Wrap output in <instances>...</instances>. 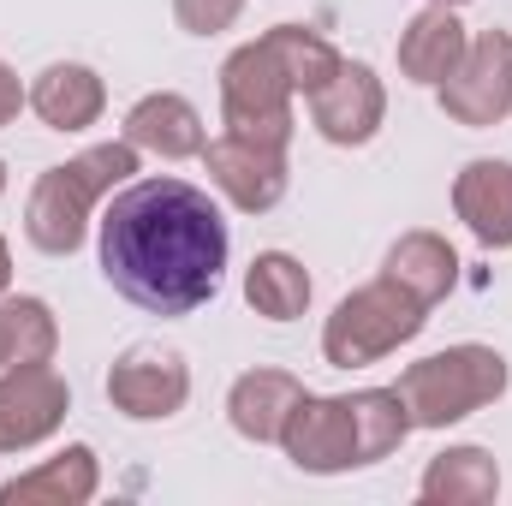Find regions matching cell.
Masks as SVG:
<instances>
[{"label":"cell","mask_w":512,"mask_h":506,"mask_svg":"<svg viewBox=\"0 0 512 506\" xmlns=\"http://www.w3.org/2000/svg\"><path fill=\"white\" fill-rule=\"evenodd\" d=\"M435 90H441V114L453 126H501L512 114V30H477L465 60L453 66V78Z\"/></svg>","instance_id":"cell-6"},{"label":"cell","mask_w":512,"mask_h":506,"mask_svg":"<svg viewBox=\"0 0 512 506\" xmlns=\"http://www.w3.org/2000/svg\"><path fill=\"white\" fill-rule=\"evenodd\" d=\"M96 251L108 286L149 316H191L215 298L227 268V221L209 191L185 179H137L102 221Z\"/></svg>","instance_id":"cell-1"},{"label":"cell","mask_w":512,"mask_h":506,"mask_svg":"<svg viewBox=\"0 0 512 506\" xmlns=\"http://www.w3.org/2000/svg\"><path fill=\"white\" fill-rule=\"evenodd\" d=\"M429 6H465V0H429Z\"/></svg>","instance_id":"cell-27"},{"label":"cell","mask_w":512,"mask_h":506,"mask_svg":"<svg viewBox=\"0 0 512 506\" xmlns=\"http://www.w3.org/2000/svg\"><path fill=\"white\" fill-rule=\"evenodd\" d=\"M221 126L245 143H262V149L292 143V126H298L292 120V84L274 66V54L262 48V36L233 48L221 66Z\"/></svg>","instance_id":"cell-5"},{"label":"cell","mask_w":512,"mask_h":506,"mask_svg":"<svg viewBox=\"0 0 512 506\" xmlns=\"http://www.w3.org/2000/svg\"><path fill=\"white\" fill-rule=\"evenodd\" d=\"M387 120V90L376 78V66L364 60H340V72L310 96V126L340 149H364Z\"/></svg>","instance_id":"cell-10"},{"label":"cell","mask_w":512,"mask_h":506,"mask_svg":"<svg viewBox=\"0 0 512 506\" xmlns=\"http://www.w3.org/2000/svg\"><path fill=\"white\" fill-rule=\"evenodd\" d=\"M24 102H30V90H24V84H18V72H12V66L0 60V126H12Z\"/></svg>","instance_id":"cell-25"},{"label":"cell","mask_w":512,"mask_h":506,"mask_svg":"<svg viewBox=\"0 0 512 506\" xmlns=\"http://www.w3.org/2000/svg\"><path fill=\"white\" fill-rule=\"evenodd\" d=\"M280 447L298 471L310 477H340L364 465V441H358V411L352 393H304L280 429Z\"/></svg>","instance_id":"cell-7"},{"label":"cell","mask_w":512,"mask_h":506,"mask_svg":"<svg viewBox=\"0 0 512 506\" xmlns=\"http://www.w3.org/2000/svg\"><path fill=\"white\" fill-rule=\"evenodd\" d=\"M298 399H304V381L298 376H286V370H245L233 381V393H227V417H233V429L245 441L262 447V441H280V429H286Z\"/></svg>","instance_id":"cell-18"},{"label":"cell","mask_w":512,"mask_h":506,"mask_svg":"<svg viewBox=\"0 0 512 506\" xmlns=\"http://www.w3.org/2000/svg\"><path fill=\"white\" fill-rule=\"evenodd\" d=\"M262 48L274 54V66L286 72V84H292V96H316L334 72H340V54H334V42H322L316 30H304V24H274L268 36H262Z\"/></svg>","instance_id":"cell-21"},{"label":"cell","mask_w":512,"mask_h":506,"mask_svg":"<svg viewBox=\"0 0 512 506\" xmlns=\"http://www.w3.org/2000/svg\"><path fill=\"white\" fill-rule=\"evenodd\" d=\"M0 191H6V167H0Z\"/></svg>","instance_id":"cell-29"},{"label":"cell","mask_w":512,"mask_h":506,"mask_svg":"<svg viewBox=\"0 0 512 506\" xmlns=\"http://www.w3.org/2000/svg\"><path fill=\"white\" fill-rule=\"evenodd\" d=\"M352 411H358L364 465H382L387 453L405 447V435H411V411H405L399 387H364V393H352Z\"/></svg>","instance_id":"cell-23"},{"label":"cell","mask_w":512,"mask_h":506,"mask_svg":"<svg viewBox=\"0 0 512 506\" xmlns=\"http://www.w3.org/2000/svg\"><path fill=\"white\" fill-rule=\"evenodd\" d=\"M126 143L137 155H161V161H191V155H203V114L185 102V96H173V90H155V96H143L137 108L126 114Z\"/></svg>","instance_id":"cell-14"},{"label":"cell","mask_w":512,"mask_h":506,"mask_svg":"<svg viewBox=\"0 0 512 506\" xmlns=\"http://www.w3.org/2000/svg\"><path fill=\"white\" fill-rule=\"evenodd\" d=\"M245 304L268 322H298L310 310V268L286 251H262L245 268Z\"/></svg>","instance_id":"cell-20"},{"label":"cell","mask_w":512,"mask_h":506,"mask_svg":"<svg viewBox=\"0 0 512 506\" xmlns=\"http://www.w3.org/2000/svg\"><path fill=\"white\" fill-rule=\"evenodd\" d=\"M203 167H209L215 191L233 209H245V215H268L286 197V179H292L286 173V149H262V143L233 137V131H221V137L203 143Z\"/></svg>","instance_id":"cell-11"},{"label":"cell","mask_w":512,"mask_h":506,"mask_svg":"<svg viewBox=\"0 0 512 506\" xmlns=\"http://www.w3.org/2000/svg\"><path fill=\"white\" fill-rule=\"evenodd\" d=\"M96 489H102V465H96V453L78 441V447H66V453H54V459H42L36 471H24V477H12V483H0V506H84L96 501Z\"/></svg>","instance_id":"cell-16"},{"label":"cell","mask_w":512,"mask_h":506,"mask_svg":"<svg viewBox=\"0 0 512 506\" xmlns=\"http://www.w3.org/2000/svg\"><path fill=\"white\" fill-rule=\"evenodd\" d=\"M453 215L471 227L477 245L512 251V161H465L453 179Z\"/></svg>","instance_id":"cell-12"},{"label":"cell","mask_w":512,"mask_h":506,"mask_svg":"<svg viewBox=\"0 0 512 506\" xmlns=\"http://www.w3.org/2000/svg\"><path fill=\"white\" fill-rule=\"evenodd\" d=\"M382 274L393 286H405L417 304H441V298L459 286V251H453L441 233L417 227V233H399V239H393Z\"/></svg>","instance_id":"cell-17"},{"label":"cell","mask_w":512,"mask_h":506,"mask_svg":"<svg viewBox=\"0 0 512 506\" xmlns=\"http://www.w3.org/2000/svg\"><path fill=\"white\" fill-rule=\"evenodd\" d=\"M429 322V304H417L405 286L393 280H370L358 292H346L322 328V358L334 370H364V364H382L387 352H399L405 340H417Z\"/></svg>","instance_id":"cell-4"},{"label":"cell","mask_w":512,"mask_h":506,"mask_svg":"<svg viewBox=\"0 0 512 506\" xmlns=\"http://www.w3.org/2000/svg\"><path fill=\"white\" fill-rule=\"evenodd\" d=\"M102 108H108V84L78 60H54L30 84V114L48 131H90L102 120Z\"/></svg>","instance_id":"cell-13"},{"label":"cell","mask_w":512,"mask_h":506,"mask_svg":"<svg viewBox=\"0 0 512 506\" xmlns=\"http://www.w3.org/2000/svg\"><path fill=\"white\" fill-rule=\"evenodd\" d=\"M0 370H6V340H0Z\"/></svg>","instance_id":"cell-28"},{"label":"cell","mask_w":512,"mask_h":506,"mask_svg":"<svg viewBox=\"0 0 512 506\" xmlns=\"http://www.w3.org/2000/svg\"><path fill=\"white\" fill-rule=\"evenodd\" d=\"M417 495L429 506H489L501 495V465L489 447H447L429 459Z\"/></svg>","instance_id":"cell-19"},{"label":"cell","mask_w":512,"mask_h":506,"mask_svg":"<svg viewBox=\"0 0 512 506\" xmlns=\"http://www.w3.org/2000/svg\"><path fill=\"white\" fill-rule=\"evenodd\" d=\"M0 340H6V364H48L60 352V322L42 298H6Z\"/></svg>","instance_id":"cell-22"},{"label":"cell","mask_w":512,"mask_h":506,"mask_svg":"<svg viewBox=\"0 0 512 506\" xmlns=\"http://www.w3.org/2000/svg\"><path fill=\"white\" fill-rule=\"evenodd\" d=\"M507 358L495 346H447L435 358H417L405 376H399V399L411 411V429H447V423H465L471 411L495 405L507 393Z\"/></svg>","instance_id":"cell-3"},{"label":"cell","mask_w":512,"mask_h":506,"mask_svg":"<svg viewBox=\"0 0 512 506\" xmlns=\"http://www.w3.org/2000/svg\"><path fill=\"white\" fill-rule=\"evenodd\" d=\"M108 399L114 411L131 423H161V417H179L185 399H191V370L179 352H161V346H131L126 358L108 370Z\"/></svg>","instance_id":"cell-9"},{"label":"cell","mask_w":512,"mask_h":506,"mask_svg":"<svg viewBox=\"0 0 512 506\" xmlns=\"http://www.w3.org/2000/svg\"><path fill=\"white\" fill-rule=\"evenodd\" d=\"M72 411V387L54 364H6L0 376V453L42 447Z\"/></svg>","instance_id":"cell-8"},{"label":"cell","mask_w":512,"mask_h":506,"mask_svg":"<svg viewBox=\"0 0 512 506\" xmlns=\"http://www.w3.org/2000/svg\"><path fill=\"white\" fill-rule=\"evenodd\" d=\"M239 12H245V0H173L179 30H191V36H221L239 24Z\"/></svg>","instance_id":"cell-24"},{"label":"cell","mask_w":512,"mask_h":506,"mask_svg":"<svg viewBox=\"0 0 512 506\" xmlns=\"http://www.w3.org/2000/svg\"><path fill=\"white\" fill-rule=\"evenodd\" d=\"M6 286H12V251H6V239H0V298H6Z\"/></svg>","instance_id":"cell-26"},{"label":"cell","mask_w":512,"mask_h":506,"mask_svg":"<svg viewBox=\"0 0 512 506\" xmlns=\"http://www.w3.org/2000/svg\"><path fill=\"white\" fill-rule=\"evenodd\" d=\"M465 48H471V36H465V24L453 18V6H423L405 30H399V72L411 78V84H447L453 78V66L465 60Z\"/></svg>","instance_id":"cell-15"},{"label":"cell","mask_w":512,"mask_h":506,"mask_svg":"<svg viewBox=\"0 0 512 506\" xmlns=\"http://www.w3.org/2000/svg\"><path fill=\"white\" fill-rule=\"evenodd\" d=\"M137 173V149L120 143H96L60 167H48L30 185V209H24V239L42 256H72L90 233V215L102 197H114V185H126Z\"/></svg>","instance_id":"cell-2"}]
</instances>
